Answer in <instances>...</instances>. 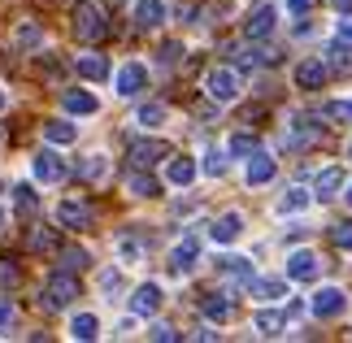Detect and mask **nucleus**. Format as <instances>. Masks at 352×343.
<instances>
[{
    "instance_id": "24",
    "label": "nucleus",
    "mask_w": 352,
    "mask_h": 343,
    "mask_svg": "<svg viewBox=\"0 0 352 343\" xmlns=\"http://www.w3.org/2000/svg\"><path fill=\"white\" fill-rule=\"evenodd\" d=\"M340 191H344V170H340V166L318 170V178H314V196H318V200H335Z\"/></svg>"
},
{
    "instance_id": "38",
    "label": "nucleus",
    "mask_w": 352,
    "mask_h": 343,
    "mask_svg": "<svg viewBox=\"0 0 352 343\" xmlns=\"http://www.w3.org/2000/svg\"><path fill=\"white\" fill-rule=\"evenodd\" d=\"M26 248H31V252H52V248H57V235H52V230H44V226H35L31 239H26Z\"/></svg>"
},
{
    "instance_id": "13",
    "label": "nucleus",
    "mask_w": 352,
    "mask_h": 343,
    "mask_svg": "<svg viewBox=\"0 0 352 343\" xmlns=\"http://www.w3.org/2000/svg\"><path fill=\"white\" fill-rule=\"evenodd\" d=\"M309 309H314V318H340V313L348 309L344 287H318L314 300H309Z\"/></svg>"
},
{
    "instance_id": "3",
    "label": "nucleus",
    "mask_w": 352,
    "mask_h": 343,
    "mask_svg": "<svg viewBox=\"0 0 352 343\" xmlns=\"http://www.w3.org/2000/svg\"><path fill=\"white\" fill-rule=\"evenodd\" d=\"M239 91H243V78H239L235 65H213V70L205 74V96L213 104H235Z\"/></svg>"
},
{
    "instance_id": "7",
    "label": "nucleus",
    "mask_w": 352,
    "mask_h": 343,
    "mask_svg": "<svg viewBox=\"0 0 352 343\" xmlns=\"http://www.w3.org/2000/svg\"><path fill=\"white\" fill-rule=\"evenodd\" d=\"M52 217H57L61 230H87L91 222H96V213H91L87 200H57V209H52Z\"/></svg>"
},
{
    "instance_id": "30",
    "label": "nucleus",
    "mask_w": 352,
    "mask_h": 343,
    "mask_svg": "<svg viewBox=\"0 0 352 343\" xmlns=\"http://www.w3.org/2000/svg\"><path fill=\"white\" fill-rule=\"evenodd\" d=\"M252 296L261 300V305H278V300L287 296V278H252Z\"/></svg>"
},
{
    "instance_id": "29",
    "label": "nucleus",
    "mask_w": 352,
    "mask_h": 343,
    "mask_svg": "<svg viewBox=\"0 0 352 343\" xmlns=\"http://www.w3.org/2000/svg\"><path fill=\"white\" fill-rule=\"evenodd\" d=\"M231 296H222V291H213V296H205V300H200V313H205V322H226V318H231Z\"/></svg>"
},
{
    "instance_id": "26",
    "label": "nucleus",
    "mask_w": 352,
    "mask_h": 343,
    "mask_svg": "<svg viewBox=\"0 0 352 343\" xmlns=\"http://www.w3.org/2000/svg\"><path fill=\"white\" fill-rule=\"evenodd\" d=\"M78 178H83V183H104V178H109V157L87 153L83 161H78Z\"/></svg>"
},
{
    "instance_id": "31",
    "label": "nucleus",
    "mask_w": 352,
    "mask_h": 343,
    "mask_svg": "<svg viewBox=\"0 0 352 343\" xmlns=\"http://www.w3.org/2000/svg\"><path fill=\"white\" fill-rule=\"evenodd\" d=\"M218 274H226V278H235V283H252L256 278L248 256H218Z\"/></svg>"
},
{
    "instance_id": "45",
    "label": "nucleus",
    "mask_w": 352,
    "mask_h": 343,
    "mask_svg": "<svg viewBox=\"0 0 352 343\" xmlns=\"http://www.w3.org/2000/svg\"><path fill=\"white\" fill-rule=\"evenodd\" d=\"M327 113H331L335 122H352V100H335V104L327 109Z\"/></svg>"
},
{
    "instance_id": "50",
    "label": "nucleus",
    "mask_w": 352,
    "mask_h": 343,
    "mask_svg": "<svg viewBox=\"0 0 352 343\" xmlns=\"http://www.w3.org/2000/svg\"><path fill=\"white\" fill-rule=\"evenodd\" d=\"M5 222H9V209H5V204H0V230H5Z\"/></svg>"
},
{
    "instance_id": "16",
    "label": "nucleus",
    "mask_w": 352,
    "mask_h": 343,
    "mask_svg": "<svg viewBox=\"0 0 352 343\" xmlns=\"http://www.w3.org/2000/svg\"><path fill=\"white\" fill-rule=\"evenodd\" d=\"M200 178V166H196V157H170L166 161V183L170 187H179V191H187Z\"/></svg>"
},
{
    "instance_id": "1",
    "label": "nucleus",
    "mask_w": 352,
    "mask_h": 343,
    "mask_svg": "<svg viewBox=\"0 0 352 343\" xmlns=\"http://www.w3.org/2000/svg\"><path fill=\"white\" fill-rule=\"evenodd\" d=\"M78 300V274L70 269H52L44 283H39V309L44 313H61V309H70Z\"/></svg>"
},
{
    "instance_id": "10",
    "label": "nucleus",
    "mask_w": 352,
    "mask_h": 343,
    "mask_svg": "<svg viewBox=\"0 0 352 343\" xmlns=\"http://www.w3.org/2000/svg\"><path fill=\"white\" fill-rule=\"evenodd\" d=\"M248 170H243V183L248 187H265V183H274V174H278V161L270 157V153H261V148H252L248 157Z\"/></svg>"
},
{
    "instance_id": "52",
    "label": "nucleus",
    "mask_w": 352,
    "mask_h": 343,
    "mask_svg": "<svg viewBox=\"0 0 352 343\" xmlns=\"http://www.w3.org/2000/svg\"><path fill=\"white\" fill-rule=\"evenodd\" d=\"M348 157H352V144H348Z\"/></svg>"
},
{
    "instance_id": "4",
    "label": "nucleus",
    "mask_w": 352,
    "mask_h": 343,
    "mask_svg": "<svg viewBox=\"0 0 352 343\" xmlns=\"http://www.w3.org/2000/svg\"><path fill=\"white\" fill-rule=\"evenodd\" d=\"M148 87V65L144 61H122L113 70V91L122 96V100H135V96H144Z\"/></svg>"
},
{
    "instance_id": "22",
    "label": "nucleus",
    "mask_w": 352,
    "mask_h": 343,
    "mask_svg": "<svg viewBox=\"0 0 352 343\" xmlns=\"http://www.w3.org/2000/svg\"><path fill=\"white\" fill-rule=\"evenodd\" d=\"M309 204H314V191H305V187H287L283 196L274 200V213L278 217H292V213H305Z\"/></svg>"
},
{
    "instance_id": "43",
    "label": "nucleus",
    "mask_w": 352,
    "mask_h": 343,
    "mask_svg": "<svg viewBox=\"0 0 352 343\" xmlns=\"http://www.w3.org/2000/svg\"><path fill=\"white\" fill-rule=\"evenodd\" d=\"M148 339H157V343H174V339H179V331H174L170 322H153V331H148Z\"/></svg>"
},
{
    "instance_id": "18",
    "label": "nucleus",
    "mask_w": 352,
    "mask_h": 343,
    "mask_svg": "<svg viewBox=\"0 0 352 343\" xmlns=\"http://www.w3.org/2000/svg\"><path fill=\"white\" fill-rule=\"evenodd\" d=\"M13 48L18 52H44V26H39L35 18H22L18 26H13Z\"/></svg>"
},
{
    "instance_id": "44",
    "label": "nucleus",
    "mask_w": 352,
    "mask_h": 343,
    "mask_svg": "<svg viewBox=\"0 0 352 343\" xmlns=\"http://www.w3.org/2000/svg\"><path fill=\"white\" fill-rule=\"evenodd\" d=\"M18 278H22L18 265H13V261L5 256V261H0V287H18Z\"/></svg>"
},
{
    "instance_id": "39",
    "label": "nucleus",
    "mask_w": 352,
    "mask_h": 343,
    "mask_svg": "<svg viewBox=\"0 0 352 343\" xmlns=\"http://www.w3.org/2000/svg\"><path fill=\"white\" fill-rule=\"evenodd\" d=\"M331 243H335V248H344V252H352V217H344V222L331 226Z\"/></svg>"
},
{
    "instance_id": "33",
    "label": "nucleus",
    "mask_w": 352,
    "mask_h": 343,
    "mask_svg": "<svg viewBox=\"0 0 352 343\" xmlns=\"http://www.w3.org/2000/svg\"><path fill=\"white\" fill-rule=\"evenodd\" d=\"M113 252H118L122 265H140V261H144V243H140V239H131V235H118Z\"/></svg>"
},
{
    "instance_id": "20",
    "label": "nucleus",
    "mask_w": 352,
    "mask_h": 343,
    "mask_svg": "<svg viewBox=\"0 0 352 343\" xmlns=\"http://www.w3.org/2000/svg\"><path fill=\"white\" fill-rule=\"evenodd\" d=\"M166 157H170V148L161 144V140H135V144H131V161H135L140 170L157 166V161H166Z\"/></svg>"
},
{
    "instance_id": "28",
    "label": "nucleus",
    "mask_w": 352,
    "mask_h": 343,
    "mask_svg": "<svg viewBox=\"0 0 352 343\" xmlns=\"http://www.w3.org/2000/svg\"><path fill=\"white\" fill-rule=\"evenodd\" d=\"M283 326H287V318H283L278 309H261V313L252 318V331L261 335V339H278V335H283Z\"/></svg>"
},
{
    "instance_id": "15",
    "label": "nucleus",
    "mask_w": 352,
    "mask_h": 343,
    "mask_svg": "<svg viewBox=\"0 0 352 343\" xmlns=\"http://www.w3.org/2000/svg\"><path fill=\"white\" fill-rule=\"evenodd\" d=\"M131 313L135 318H157V309H161V283H140L131 291Z\"/></svg>"
},
{
    "instance_id": "9",
    "label": "nucleus",
    "mask_w": 352,
    "mask_h": 343,
    "mask_svg": "<svg viewBox=\"0 0 352 343\" xmlns=\"http://www.w3.org/2000/svg\"><path fill=\"white\" fill-rule=\"evenodd\" d=\"M274 26H278V9H274V5H256L248 18H243V39L261 44V39L274 35Z\"/></svg>"
},
{
    "instance_id": "41",
    "label": "nucleus",
    "mask_w": 352,
    "mask_h": 343,
    "mask_svg": "<svg viewBox=\"0 0 352 343\" xmlns=\"http://www.w3.org/2000/svg\"><path fill=\"white\" fill-rule=\"evenodd\" d=\"M100 291H104V300H113L122 291V269H100Z\"/></svg>"
},
{
    "instance_id": "48",
    "label": "nucleus",
    "mask_w": 352,
    "mask_h": 343,
    "mask_svg": "<svg viewBox=\"0 0 352 343\" xmlns=\"http://www.w3.org/2000/svg\"><path fill=\"white\" fill-rule=\"evenodd\" d=\"M0 113H9V91L0 87Z\"/></svg>"
},
{
    "instance_id": "2",
    "label": "nucleus",
    "mask_w": 352,
    "mask_h": 343,
    "mask_svg": "<svg viewBox=\"0 0 352 343\" xmlns=\"http://www.w3.org/2000/svg\"><path fill=\"white\" fill-rule=\"evenodd\" d=\"M70 26H74V35L83 39V44H96V39L109 35V18H104V9L91 5V0H78V5H74Z\"/></svg>"
},
{
    "instance_id": "34",
    "label": "nucleus",
    "mask_w": 352,
    "mask_h": 343,
    "mask_svg": "<svg viewBox=\"0 0 352 343\" xmlns=\"http://www.w3.org/2000/svg\"><path fill=\"white\" fill-rule=\"evenodd\" d=\"M13 204H18V213H39V191H35V183H18V187H13Z\"/></svg>"
},
{
    "instance_id": "21",
    "label": "nucleus",
    "mask_w": 352,
    "mask_h": 343,
    "mask_svg": "<svg viewBox=\"0 0 352 343\" xmlns=\"http://www.w3.org/2000/svg\"><path fill=\"white\" fill-rule=\"evenodd\" d=\"M44 144L70 148V144H78V126H74L70 118H52V122H44Z\"/></svg>"
},
{
    "instance_id": "46",
    "label": "nucleus",
    "mask_w": 352,
    "mask_h": 343,
    "mask_svg": "<svg viewBox=\"0 0 352 343\" xmlns=\"http://www.w3.org/2000/svg\"><path fill=\"white\" fill-rule=\"evenodd\" d=\"M183 57V44H161V65H179Z\"/></svg>"
},
{
    "instance_id": "6",
    "label": "nucleus",
    "mask_w": 352,
    "mask_h": 343,
    "mask_svg": "<svg viewBox=\"0 0 352 343\" xmlns=\"http://www.w3.org/2000/svg\"><path fill=\"white\" fill-rule=\"evenodd\" d=\"M318 274H322V256L318 252H309V248L287 252V265H283V278L287 283H318Z\"/></svg>"
},
{
    "instance_id": "32",
    "label": "nucleus",
    "mask_w": 352,
    "mask_h": 343,
    "mask_svg": "<svg viewBox=\"0 0 352 343\" xmlns=\"http://www.w3.org/2000/svg\"><path fill=\"white\" fill-rule=\"evenodd\" d=\"M322 140V126H318V118H305V113H296L292 118V144H318Z\"/></svg>"
},
{
    "instance_id": "27",
    "label": "nucleus",
    "mask_w": 352,
    "mask_h": 343,
    "mask_svg": "<svg viewBox=\"0 0 352 343\" xmlns=\"http://www.w3.org/2000/svg\"><path fill=\"white\" fill-rule=\"evenodd\" d=\"M126 191L135 200H153V196H161V183L153 174H144L140 166H135V174H126Z\"/></svg>"
},
{
    "instance_id": "8",
    "label": "nucleus",
    "mask_w": 352,
    "mask_h": 343,
    "mask_svg": "<svg viewBox=\"0 0 352 343\" xmlns=\"http://www.w3.org/2000/svg\"><path fill=\"white\" fill-rule=\"evenodd\" d=\"M327 78H331V65L322 57H305V61H296V70H292V83L300 91H322Z\"/></svg>"
},
{
    "instance_id": "19",
    "label": "nucleus",
    "mask_w": 352,
    "mask_h": 343,
    "mask_svg": "<svg viewBox=\"0 0 352 343\" xmlns=\"http://www.w3.org/2000/svg\"><path fill=\"white\" fill-rule=\"evenodd\" d=\"M196 261H200V243H196V239H183V243H174V248H170V274H179V278H187V274L196 269Z\"/></svg>"
},
{
    "instance_id": "17",
    "label": "nucleus",
    "mask_w": 352,
    "mask_h": 343,
    "mask_svg": "<svg viewBox=\"0 0 352 343\" xmlns=\"http://www.w3.org/2000/svg\"><path fill=\"white\" fill-rule=\"evenodd\" d=\"M74 70H78V78H87V83H104V78L113 74L104 52H78V57H74Z\"/></svg>"
},
{
    "instance_id": "40",
    "label": "nucleus",
    "mask_w": 352,
    "mask_h": 343,
    "mask_svg": "<svg viewBox=\"0 0 352 343\" xmlns=\"http://www.w3.org/2000/svg\"><path fill=\"white\" fill-rule=\"evenodd\" d=\"M335 44L352 52V9L344 13V18H335Z\"/></svg>"
},
{
    "instance_id": "14",
    "label": "nucleus",
    "mask_w": 352,
    "mask_h": 343,
    "mask_svg": "<svg viewBox=\"0 0 352 343\" xmlns=\"http://www.w3.org/2000/svg\"><path fill=\"white\" fill-rule=\"evenodd\" d=\"M61 109L70 118H96L100 100H96V91H87V87H70V91H61Z\"/></svg>"
},
{
    "instance_id": "25",
    "label": "nucleus",
    "mask_w": 352,
    "mask_h": 343,
    "mask_svg": "<svg viewBox=\"0 0 352 343\" xmlns=\"http://www.w3.org/2000/svg\"><path fill=\"white\" fill-rule=\"evenodd\" d=\"M166 122H170V109L161 100H148V104L135 109V126H144V131H161Z\"/></svg>"
},
{
    "instance_id": "42",
    "label": "nucleus",
    "mask_w": 352,
    "mask_h": 343,
    "mask_svg": "<svg viewBox=\"0 0 352 343\" xmlns=\"http://www.w3.org/2000/svg\"><path fill=\"white\" fill-rule=\"evenodd\" d=\"M13 322H18V309H13V300H9V296H0V335H9V331H13Z\"/></svg>"
},
{
    "instance_id": "37",
    "label": "nucleus",
    "mask_w": 352,
    "mask_h": 343,
    "mask_svg": "<svg viewBox=\"0 0 352 343\" xmlns=\"http://www.w3.org/2000/svg\"><path fill=\"white\" fill-rule=\"evenodd\" d=\"M87 265H91V252H87V248H61V269L83 274Z\"/></svg>"
},
{
    "instance_id": "47",
    "label": "nucleus",
    "mask_w": 352,
    "mask_h": 343,
    "mask_svg": "<svg viewBox=\"0 0 352 343\" xmlns=\"http://www.w3.org/2000/svg\"><path fill=\"white\" fill-rule=\"evenodd\" d=\"M309 5H314V0H287V9H292V13H305Z\"/></svg>"
},
{
    "instance_id": "11",
    "label": "nucleus",
    "mask_w": 352,
    "mask_h": 343,
    "mask_svg": "<svg viewBox=\"0 0 352 343\" xmlns=\"http://www.w3.org/2000/svg\"><path fill=\"white\" fill-rule=\"evenodd\" d=\"M243 230H248L243 213H235V209H231V213H222L218 222L209 226V239L218 243V248H231V243H239V239H243Z\"/></svg>"
},
{
    "instance_id": "5",
    "label": "nucleus",
    "mask_w": 352,
    "mask_h": 343,
    "mask_svg": "<svg viewBox=\"0 0 352 343\" xmlns=\"http://www.w3.org/2000/svg\"><path fill=\"white\" fill-rule=\"evenodd\" d=\"M31 178L35 183H44V187H57V183H65V161L57 157V148H39V153L31 157Z\"/></svg>"
},
{
    "instance_id": "51",
    "label": "nucleus",
    "mask_w": 352,
    "mask_h": 343,
    "mask_svg": "<svg viewBox=\"0 0 352 343\" xmlns=\"http://www.w3.org/2000/svg\"><path fill=\"white\" fill-rule=\"evenodd\" d=\"M344 200H348V204H352V187H348V191H344Z\"/></svg>"
},
{
    "instance_id": "36",
    "label": "nucleus",
    "mask_w": 352,
    "mask_h": 343,
    "mask_svg": "<svg viewBox=\"0 0 352 343\" xmlns=\"http://www.w3.org/2000/svg\"><path fill=\"white\" fill-rule=\"evenodd\" d=\"M196 166H200V174H205V178H222V174H226V153H218V148H209V153L200 157Z\"/></svg>"
},
{
    "instance_id": "49",
    "label": "nucleus",
    "mask_w": 352,
    "mask_h": 343,
    "mask_svg": "<svg viewBox=\"0 0 352 343\" xmlns=\"http://www.w3.org/2000/svg\"><path fill=\"white\" fill-rule=\"evenodd\" d=\"M331 5L340 9V13H348V9H352V0H331Z\"/></svg>"
},
{
    "instance_id": "35",
    "label": "nucleus",
    "mask_w": 352,
    "mask_h": 343,
    "mask_svg": "<svg viewBox=\"0 0 352 343\" xmlns=\"http://www.w3.org/2000/svg\"><path fill=\"white\" fill-rule=\"evenodd\" d=\"M256 148V135H248V131H235L231 140H226V157H235V161H243Z\"/></svg>"
},
{
    "instance_id": "23",
    "label": "nucleus",
    "mask_w": 352,
    "mask_h": 343,
    "mask_svg": "<svg viewBox=\"0 0 352 343\" xmlns=\"http://www.w3.org/2000/svg\"><path fill=\"white\" fill-rule=\"evenodd\" d=\"M65 335L78 339V343H91V339H100V318L96 313H74L70 322H65Z\"/></svg>"
},
{
    "instance_id": "12",
    "label": "nucleus",
    "mask_w": 352,
    "mask_h": 343,
    "mask_svg": "<svg viewBox=\"0 0 352 343\" xmlns=\"http://www.w3.org/2000/svg\"><path fill=\"white\" fill-rule=\"evenodd\" d=\"M170 18V9H166V0H135L131 5V22H135V31H157L161 22Z\"/></svg>"
}]
</instances>
